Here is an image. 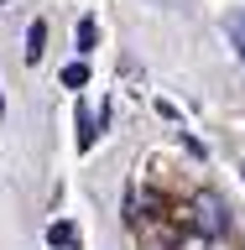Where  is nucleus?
<instances>
[{"instance_id": "obj_7", "label": "nucleus", "mask_w": 245, "mask_h": 250, "mask_svg": "<svg viewBox=\"0 0 245 250\" xmlns=\"http://www.w3.org/2000/svg\"><path fill=\"white\" fill-rule=\"evenodd\" d=\"M0 115H5V94H0Z\"/></svg>"}, {"instance_id": "obj_3", "label": "nucleus", "mask_w": 245, "mask_h": 250, "mask_svg": "<svg viewBox=\"0 0 245 250\" xmlns=\"http://www.w3.org/2000/svg\"><path fill=\"white\" fill-rule=\"evenodd\" d=\"M94 42H99V21H94V16H84V21H78V31H73V47H78V52H89Z\"/></svg>"}, {"instance_id": "obj_4", "label": "nucleus", "mask_w": 245, "mask_h": 250, "mask_svg": "<svg viewBox=\"0 0 245 250\" xmlns=\"http://www.w3.org/2000/svg\"><path fill=\"white\" fill-rule=\"evenodd\" d=\"M47 240H52L58 250H68V245H73V219H58V224L47 229Z\"/></svg>"}, {"instance_id": "obj_1", "label": "nucleus", "mask_w": 245, "mask_h": 250, "mask_svg": "<svg viewBox=\"0 0 245 250\" xmlns=\"http://www.w3.org/2000/svg\"><path fill=\"white\" fill-rule=\"evenodd\" d=\"M42 52H47V26H42V21H31V31H26V62H31V68L42 62Z\"/></svg>"}, {"instance_id": "obj_6", "label": "nucleus", "mask_w": 245, "mask_h": 250, "mask_svg": "<svg viewBox=\"0 0 245 250\" xmlns=\"http://www.w3.org/2000/svg\"><path fill=\"white\" fill-rule=\"evenodd\" d=\"M230 37H235V47H240V58H245V16H230Z\"/></svg>"}, {"instance_id": "obj_8", "label": "nucleus", "mask_w": 245, "mask_h": 250, "mask_svg": "<svg viewBox=\"0 0 245 250\" xmlns=\"http://www.w3.org/2000/svg\"><path fill=\"white\" fill-rule=\"evenodd\" d=\"M0 5H5V0H0Z\"/></svg>"}, {"instance_id": "obj_2", "label": "nucleus", "mask_w": 245, "mask_h": 250, "mask_svg": "<svg viewBox=\"0 0 245 250\" xmlns=\"http://www.w3.org/2000/svg\"><path fill=\"white\" fill-rule=\"evenodd\" d=\"M84 83H89V62H84V58H73V62H68V68H63V89H84Z\"/></svg>"}, {"instance_id": "obj_5", "label": "nucleus", "mask_w": 245, "mask_h": 250, "mask_svg": "<svg viewBox=\"0 0 245 250\" xmlns=\"http://www.w3.org/2000/svg\"><path fill=\"white\" fill-rule=\"evenodd\" d=\"M78 151H89V146H94V141H99V130H94V120H89V115H84V109H78Z\"/></svg>"}]
</instances>
